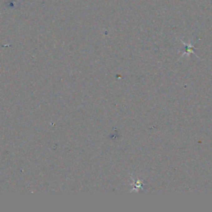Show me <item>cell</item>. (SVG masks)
Segmentation results:
<instances>
[{
  "label": "cell",
  "mask_w": 212,
  "mask_h": 212,
  "mask_svg": "<svg viewBox=\"0 0 212 212\" xmlns=\"http://www.w3.org/2000/svg\"><path fill=\"white\" fill-rule=\"evenodd\" d=\"M183 43L185 44V45H186V53L182 54V56L185 55V54H187V55H189V54L191 52V49H193V46L191 45V44H186L185 42H183Z\"/></svg>",
  "instance_id": "1"
}]
</instances>
